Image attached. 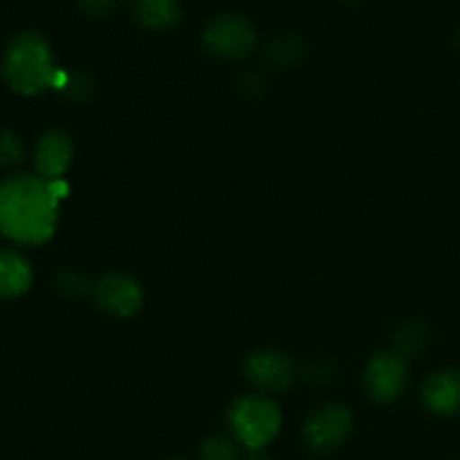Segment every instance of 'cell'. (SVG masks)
Wrapping results in <instances>:
<instances>
[{
    "instance_id": "obj_10",
    "label": "cell",
    "mask_w": 460,
    "mask_h": 460,
    "mask_svg": "<svg viewBox=\"0 0 460 460\" xmlns=\"http://www.w3.org/2000/svg\"><path fill=\"white\" fill-rule=\"evenodd\" d=\"M422 404L434 416L454 418L460 413V371L445 368L429 376L422 386Z\"/></svg>"
},
{
    "instance_id": "obj_21",
    "label": "cell",
    "mask_w": 460,
    "mask_h": 460,
    "mask_svg": "<svg viewBox=\"0 0 460 460\" xmlns=\"http://www.w3.org/2000/svg\"><path fill=\"white\" fill-rule=\"evenodd\" d=\"M245 460H270L268 456L263 454V449H256V452H247Z\"/></svg>"
},
{
    "instance_id": "obj_19",
    "label": "cell",
    "mask_w": 460,
    "mask_h": 460,
    "mask_svg": "<svg viewBox=\"0 0 460 460\" xmlns=\"http://www.w3.org/2000/svg\"><path fill=\"white\" fill-rule=\"evenodd\" d=\"M57 288L67 296H81L88 290H93L88 279L79 272H61L57 279Z\"/></svg>"
},
{
    "instance_id": "obj_7",
    "label": "cell",
    "mask_w": 460,
    "mask_h": 460,
    "mask_svg": "<svg viewBox=\"0 0 460 460\" xmlns=\"http://www.w3.org/2000/svg\"><path fill=\"white\" fill-rule=\"evenodd\" d=\"M94 304L117 319L135 317L142 308L144 290L137 279L124 272H111L93 286Z\"/></svg>"
},
{
    "instance_id": "obj_14",
    "label": "cell",
    "mask_w": 460,
    "mask_h": 460,
    "mask_svg": "<svg viewBox=\"0 0 460 460\" xmlns=\"http://www.w3.org/2000/svg\"><path fill=\"white\" fill-rule=\"evenodd\" d=\"M427 328L420 322H409L395 335V355H400L402 359L416 358L422 353V349L427 346Z\"/></svg>"
},
{
    "instance_id": "obj_12",
    "label": "cell",
    "mask_w": 460,
    "mask_h": 460,
    "mask_svg": "<svg viewBox=\"0 0 460 460\" xmlns=\"http://www.w3.org/2000/svg\"><path fill=\"white\" fill-rule=\"evenodd\" d=\"M31 265L21 252H0V299H18L31 286Z\"/></svg>"
},
{
    "instance_id": "obj_23",
    "label": "cell",
    "mask_w": 460,
    "mask_h": 460,
    "mask_svg": "<svg viewBox=\"0 0 460 460\" xmlns=\"http://www.w3.org/2000/svg\"><path fill=\"white\" fill-rule=\"evenodd\" d=\"M456 48H458V52H460V27H458V31H456Z\"/></svg>"
},
{
    "instance_id": "obj_9",
    "label": "cell",
    "mask_w": 460,
    "mask_h": 460,
    "mask_svg": "<svg viewBox=\"0 0 460 460\" xmlns=\"http://www.w3.org/2000/svg\"><path fill=\"white\" fill-rule=\"evenodd\" d=\"M75 160V144L66 130H48L39 137L34 146V166L40 178L61 180Z\"/></svg>"
},
{
    "instance_id": "obj_3",
    "label": "cell",
    "mask_w": 460,
    "mask_h": 460,
    "mask_svg": "<svg viewBox=\"0 0 460 460\" xmlns=\"http://www.w3.org/2000/svg\"><path fill=\"white\" fill-rule=\"evenodd\" d=\"M229 429L241 447L247 452L265 449L279 436L283 425L281 409L265 395H245L238 398L229 409Z\"/></svg>"
},
{
    "instance_id": "obj_6",
    "label": "cell",
    "mask_w": 460,
    "mask_h": 460,
    "mask_svg": "<svg viewBox=\"0 0 460 460\" xmlns=\"http://www.w3.org/2000/svg\"><path fill=\"white\" fill-rule=\"evenodd\" d=\"M407 359L394 350L371 358L364 368V391L368 398L382 404L395 402L407 391Z\"/></svg>"
},
{
    "instance_id": "obj_8",
    "label": "cell",
    "mask_w": 460,
    "mask_h": 460,
    "mask_svg": "<svg viewBox=\"0 0 460 460\" xmlns=\"http://www.w3.org/2000/svg\"><path fill=\"white\" fill-rule=\"evenodd\" d=\"M245 377L261 391L279 394V391L290 389L295 382V364L281 350L263 349L247 355L245 359Z\"/></svg>"
},
{
    "instance_id": "obj_13",
    "label": "cell",
    "mask_w": 460,
    "mask_h": 460,
    "mask_svg": "<svg viewBox=\"0 0 460 460\" xmlns=\"http://www.w3.org/2000/svg\"><path fill=\"white\" fill-rule=\"evenodd\" d=\"M305 40L296 34H279L265 45L263 61L272 70H292L305 57Z\"/></svg>"
},
{
    "instance_id": "obj_1",
    "label": "cell",
    "mask_w": 460,
    "mask_h": 460,
    "mask_svg": "<svg viewBox=\"0 0 460 460\" xmlns=\"http://www.w3.org/2000/svg\"><path fill=\"white\" fill-rule=\"evenodd\" d=\"M67 193L61 180L9 175L0 182V234L18 245H43L58 225V205Z\"/></svg>"
},
{
    "instance_id": "obj_18",
    "label": "cell",
    "mask_w": 460,
    "mask_h": 460,
    "mask_svg": "<svg viewBox=\"0 0 460 460\" xmlns=\"http://www.w3.org/2000/svg\"><path fill=\"white\" fill-rule=\"evenodd\" d=\"M76 7L90 21H108L119 9V0H76Z\"/></svg>"
},
{
    "instance_id": "obj_5",
    "label": "cell",
    "mask_w": 460,
    "mask_h": 460,
    "mask_svg": "<svg viewBox=\"0 0 460 460\" xmlns=\"http://www.w3.org/2000/svg\"><path fill=\"white\" fill-rule=\"evenodd\" d=\"M353 431V413L340 402L314 409L304 425V443L314 454H331L349 440Z\"/></svg>"
},
{
    "instance_id": "obj_11",
    "label": "cell",
    "mask_w": 460,
    "mask_h": 460,
    "mask_svg": "<svg viewBox=\"0 0 460 460\" xmlns=\"http://www.w3.org/2000/svg\"><path fill=\"white\" fill-rule=\"evenodd\" d=\"M128 12L148 31H171L182 22L180 0H130Z\"/></svg>"
},
{
    "instance_id": "obj_4",
    "label": "cell",
    "mask_w": 460,
    "mask_h": 460,
    "mask_svg": "<svg viewBox=\"0 0 460 460\" xmlns=\"http://www.w3.org/2000/svg\"><path fill=\"white\" fill-rule=\"evenodd\" d=\"M200 43L211 57L223 61H243L254 52L259 36L245 16L225 12L207 21V25L202 27Z\"/></svg>"
},
{
    "instance_id": "obj_24",
    "label": "cell",
    "mask_w": 460,
    "mask_h": 460,
    "mask_svg": "<svg viewBox=\"0 0 460 460\" xmlns=\"http://www.w3.org/2000/svg\"><path fill=\"white\" fill-rule=\"evenodd\" d=\"M169 460H187V458H169Z\"/></svg>"
},
{
    "instance_id": "obj_2",
    "label": "cell",
    "mask_w": 460,
    "mask_h": 460,
    "mask_svg": "<svg viewBox=\"0 0 460 460\" xmlns=\"http://www.w3.org/2000/svg\"><path fill=\"white\" fill-rule=\"evenodd\" d=\"M0 72L9 88L21 97H39L45 90L58 88L63 72L58 70L57 57L40 31H18L4 45Z\"/></svg>"
},
{
    "instance_id": "obj_15",
    "label": "cell",
    "mask_w": 460,
    "mask_h": 460,
    "mask_svg": "<svg viewBox=\"0 0 460 460\" xmlns=\"http://www.w3.org/2000/svg\"><path fill=\"white\" fill-rule=\"evenodd\" d=\"M57 90H61L63 97L70 99V102L85 103L94 94V79L85 70L63 72V81Z\"/></svg>"
},
{
    "instance_id": "obj_17",
    "label": "cell",
    "mask_w": 460,
    "mask_h": 460,
    "mask_svg": "<svg viewBox=\"0 0 460 460\" xmlns=\"http://www.w3.org/2000/svg\"><path fill=\"white\" fill-rule=\"evenodd\" d=\"M25 142L13 130H0V166H16L25 160Z\"/></svg>"
},
{
    "instance_id": "obj_22",
    "label": "cell",
    "mask_w": 460,
    "mask_h": 460,
    "mask_svg": "<svg viewBox=\"0 0 460 460\" xmlns=\"http://www.w3.org/2000/svg\"><path fill=\"white\" fill-rule=\"evenodd\" d=\"M341 4H349V7H355V4H359L362 3V0H340Z\"/></svg>"
},
{
    "instance_id": "obj_20",
    "label": "cell",
    "mask_w": 460,
    "mask_h": 460,
    "mask_svg": "<svg viewBox=\"0 0 460 460\" xmlns=\"http://www.w3.org/2000/svg\"><path fill=\"white\" fill-rule=\"evenodd\" d=\"M265 88H268V79H265L261 72L256 70H250L245 72V75L238 79V93L245 94V97H261V94L265 93Z\"/></svg>"
},
{
    "instance_id": "obj_16",
    "label": "cell",
    "mask_w": 460,
    "mask_h": 460,
    "mask_svg": "<svg viewBox=\"0 0 460 460\" xmlns=\"http://www.w3.org/2000/svg\"><path fill=\"white\" fill-rule=\"evenodd\" d=\"M198 458L200 460H238L241 458V445L232 436L216 434L202 440L200 449H198Z\"/></svg>"
}]
</instances>
